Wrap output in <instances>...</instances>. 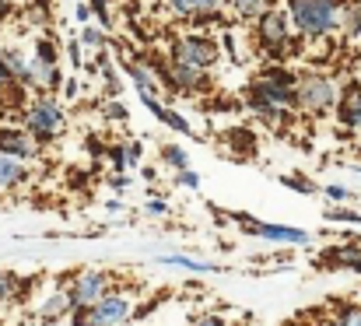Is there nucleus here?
I'll return each mask as SVG.
<instances>
[{
	"label": "nucleus",
	"mask_w": 361,
	"mask_h": 326,
	"mask_svg": "<svg viewBox=\"0 0 361 326\" xmlns=\"http://www.w3.org/2000/svg\"><path fill=\"white\" fill-rule=\"evenodd\" d=\"M176 183H179V186H190V190H197V186H200V176H197L193 169H183Z\"/></svg>",
	"instance_id": "obj_29"
},
{
	"label": "nucleus",
	"mask_w": 361,
	"mask_h": 326,
	"mask_svg": "<svg viewBox=\"0 0 361 326\" xmlns=\"http://www.w3.org/2000/svg\"><path fill=\"white\" fill-rule=\"evenodd\" d=\"M190 326H228V323H225V316H218V313H204V316H197Z\"/></svg>",
	"instance_id": "obj_28"
},
{
	"label": "nucleus",
	"mask_w": 361,
	"mask_h": 326,
	"mask_svg": "<svg viewBox=\"0 0 361 326\" xmlns=\"http://www.w3.org/2000/svg\"><path fill=\"white\" fill-rule=\"evenodd\" d=\"M319 267H341V270H358L361 274V249L355 246H341L319 256Z\"/></svg>",
	"instance_id": "obj_13"
},
{
	"label": "nucleus",
	"mask_w": 361,
	"mask_h": 326,
	"mask_svg": "<svg viewBox=\"0 0 361 326\" xmlns=\"http://www.w3.org/2000/svg\"><path fill=\"white\" fill-rule=\"evenodd\" d=\"M67 56H71V64H74V67H81V46H78V42H71V46H67Z\"/></svg>",
	"instance_id": "obj_33"
},
{
	"label": "nucleus",
	"mask_w": 361,
	"mask_h": 326,
	"mask_svg": "<svg viewBox=\"0 0 361 326\" xmlns=\"http://www.w3.org/2000/svg\"><path fill=\"white\" fill-rule=\"evenodd\" d=\"M81 42H85V46H95V49H102L106 35H102V28H92V25H88V28L81 32Z\"/></svg>",
	"instance_id": "obj_25"
},
{
	"label": "nucleus",
	"mask_w": 361,
	"mask_h": 326,
	"mask_svg": "<svg viewBox=\"0 0 361 326\" xmlns=\"http://www.w3.org/2000/svg\"><path fill=\"white\" fill-rule=\"evenodd\" d=\"M123 147H126V165L133 169L140 162V144H123Z\"/></svg>",
	"instance_id": "obj_31"
},
{
	"label": "nucleus",
	"mask_w": 361,
	"mask_h": 326,
	"mask_svg": "<svg viewBox=\"0 0 361 326\" xmlns=\"http://www.w3.org/2000/svg\"><path fill=\"white\" fill-rule=\"evenodd\" d=\"M288 190H298V193H319V186L312 183V179H302V176H284L281 179Z\"/></svg>",
	"instance_id": "obj_22"
},
{
	"label": "nucleus",
	"mask_w": 361,
	"mask_h": 326,
	"mask_svg": "<svg viewBox=\"0 0 361 326\" xmlns=\"http://www.w3.org/2000/svg\"><path fill=\"white\" fill-rule=\"evenodd\" d=\"M242 228H249V235L270 239V242H284V246H309V231L305 228H288V224H270V221H256L249 215H232Z\"/></svg>",
	"instance_id": "obj_8"
},
{
	"label": "nucleus",
	"mask_w": 361,
	"mask_h": 326,
	"mask_svg": "<svg viewBox=\"0 0 361 326\" xmlns=\"http://www.w3.org/2000/svg\"><path fill=\"white\" fill-rule=\"evenodd\" d=\"M109 291H113V277H109L106 270H81V274L63 288V295H67V302H71V313L92 309V306L102 302Z\"/></svg>",
	"instance_id": "obj_6"
},
{
	"label": "nucleus",
	"mask_w": 361,
	"mask_h": 326,
	"mask_svg": "<svg viewBox=\"0 0 361 326\" xmlns=\"http://www.w3.org/2000/svg\"><path fill=\"white\" fill-rule=\"evenodd\" d=\"M337 106V85L323 74H302L295 78V109H305L312 116H323Z\"/></svg>",
	"instance_id": "obj_4"
},
{
	"label": "nucleus",
	"mask_w": 361,
	"mask_h": 326,
	"mask_svg": "<svg viewBox=\"0 0 361 326\" xmlns=\"http://www.w3.org/2000/svg\"><path fill=\"white\" fill-rule=\"evenodd\" d=\"M14 295H18V277L0 270V306H4V302H11Z\"/></svg>",
	"instance_id": "obj_23"
},
{
	"label": "nucleus",
	"mask_w": 361,
	"mask_h": 326,
	"mask_svg": "<svg viewBox=\"0 0 361 326\" xmlns=\"http://www.w3.org/2000/svg\"><path fill=\"white\" fill-rule=\"evenodd\" d=\"M25 179H28L25 165L14 162V158H4V155H0V190H11V186H18V183H25Z\"/></svg>",
	"instance_id": "obj_17"
},
{
	"label": "nucleus",
	"mask_w": 361,
	"mask_h": 326,
	"mask_svg": "<svg viewBox=\"0 0 361 326\" xmlns=\"http://www.w3.org/2000/svg\"><path fill=\"white\" fill-rule=\"evenodd\" d=\"M0 155L25 165V162H32L39 155V144L18 126H0Z\"/></svg>",
	"instance_id": "obj_10"
},
{
	"label": "nucleus",
	"mask_w": 361,
	"mask_h": 326,
	"mask_svg": "<svg viewBox=\"0 0 361 326\" xmlns=\"http://www.w3.org/2000/svg\"><path fill=\"white\" fill-rule=\"evenodd\" d=\"M130 320H133V302L126 295H120V291H109L102 302H95L85 313H71L74 326H123Z\"/></svg>",
	"instance_id": "obj_7"
},
{
	"label": "nucleus",
	"mask_w": 361,
	"mask_h": 326,
	"mask_svg": "<svg viewBox=\"0 0 361 326\" xmlns=\"http://www.w3.org/2000/svg\"><path fill=\"white\" fill-rule=\"evenodd\" d=\"M158 263H165V267H186V270H197V274L221 270L218 263H200V260H193V256H158Z\"/></svg>",
	"instance_id": "obj_20"
},
{
	"label": "nucleus",
	"mask_w": 361,
	"mask_h": 326,
	"mask_svg": "<svg viewBox=\"0 0 361 326\" xmlns=\"http://www.w3.org/2000/svg\"><path fill=\"white\" fill-rule=\"evenodd\" d=\"M169 64L207 74L218 64V42L207 39V35H179L172 42V49H169Z\"/></svg>",
	"instance_id": "obj_3"
},
{
	"label": "nucleus",
	"mask_w": 361,
	"mask_h": 326,
	"mask_svg": "<svg viewBox=\"0 0 361 326\" xmlns=\"http://www.w3.org/2000/svg\"><path fill=\"white\" fill-rule=\"evenodd\" d=\"M4 11H7V0H0V14H4Z\"/></svg>",
	"instance_id": "obj_38"
},
{
	"label": "nucleus",
	"mask_w": 361,
	"mask_h": 326,
	"mask_svg": "<svg viewBox=\"0 0 361 326\" xmlns=\"http://www.w3.org/2000/svg\"><path fill=\"white\" fill-rule=\"evenodd\" d=\"M344 326H361V309H351V313H348V323Z\"/></svg>",
	"instance_id": "obj_35"
},
{
	"label": "nucleus",
	"mask_w": 361,
	"mask_h": 326,
	"mask_svg": "<svg viewBox=\"0 0 361 326\" xmlns=\"http://www.w3.org/2000/svg\"><path fill=\"white\" fill-rule=\"evenodd\" d=\"M25 133L35 144H49L63 133V109L56 106V99H35L25 109Z\"/></svg>",
	"instance_id": "obj_5"
},
{
	"label": "nucleus",
	"mask_w": 361,
	"mask_h": 326,
	"mask_svg": "<svg viewBox=\"0 0 361 326\" xmlns=\"http://www.w3.org/2000/svg\"><path fill=\"white\" fill-rule=\"evenodd\" d=\"M88 11H92L102 25H109V0H92V4H88Z\"/></svg>",
	"instance_id": "obj_27"
},
{
	"label": "nucleus",
	"mask_w": 361,
	"mask_h": 326,
	"mask_svg": "<svg viewBox=\"0 0 361 326\" xmlns=\"http://www.w3.org/2000/svg\"><path fill=\"white\" fill-rule=\"evenodd\" d=\"M337 116L348 130H361V85L358 81H348L341 92H337Z\"/></svg>",
	"instance_id": "obj_11"
},
{
	"label": "nucleus",
	"mask_w": 361,
	"mask_h": 326,
	"mask_svg": "<svg viewBox=\"0 0 361 326\" xmlns=\"http://www.w3.org/2000/svg\"><path fill=\"white\" fill-rule=\"evenodd\" d=\"M39 316H42L46 323H53V320H60V316H71V302H67V295H63V291H53V295L39 306Z\"/></svg>",
	"instance_id": "obj_15"
},
{
	"label": "nucleus",
	"mask_w": 361,
	"mask_h": 326,
	"mask_svg": "<svg viewBox=\"0 0 361 326\" xmlns=\"http://www.w3.org/2000/svg\"><path fill=\"white\" fill-rule=\"evenodd\" d=\"M147 211H151V215H165V211H169V204H165V200H151V204H147Z\"/></svg>",
	"instance_id": "obj_34"
},
{
	"label": "nucleus",
	"mask_w": 361,
	"mask_h": 326,
	"mask_svg": "<svg viewBox=\"0 0 361 326\" xmlns=\"http://www.w3.org/2000/svg\"><path fill=\"white\" fill-rule=\"evenodd\" d=\"M228 7H232V14L242 18V21H259L267 11H270V0H228Z\"/></svg>",
	"instance_id": "obj_16"
},
{
	"label": "nucleus",
	"mask_w": 361,
	"mask_h": 326,
	"mask_svg": "<svg viewBox=\"0 0 361 326\" xmlns=\"http://www.w3.org/2000/svg\"><path fill=\"white\" fill-rule=\"evenodd\" d=\"M249 106L252 109H295V74L288 71H267L249 85Z\"/></svg>",
	"instance_id": "obj_2"
},
{
	"label": "nucleus",
	"mask_w": 361,
	"mask_h": 326,
	"mask_svg": "<svg viewBox=\"0 0 361 326\" xmlns=\"http://www.w3.org/2000/svg\"><path fill=\"white\" fill-rule=\"evenodd\" d=\"M326 197H330V200H348L351 190H344V186H326Z\"/></svg>",
	"instance_id": "obj_32"
},
{
	"label": "nucleus",
	"mask_w": 361,
	"mask_h": 326,
	"mask_svg": "<svg viewBox=\"0 0 361 326\" xmlns=\"http://www.w3.org/2000/svg\"><path fill=\"white\" fill-rule=\"evenodd\" d=\"M109 186H113V190H123V186H126V179H123V176H113V179H109Z\"/></svg>",
	"instance_id": "obj_37"
},
{
	"label": "nucleus",
	"mask_w": 361,
	"mask_h": 326,
	"mask_svg": "<svg viewBox=\"0 0 361 326\" xmlns=\"http://www.w3.org/2000/svg\"><path fill=\"white\" fill-rule=\"evenodd\" d=\"M25 99V88L4 71V64H0V106H14V102H21Z\"/></svg>",
	"instance_id": "obj_19"
},
{
	"label": "nucleus",
	"mask_w": 361,
	"mask_h": 326,
	"mask_svg": "<svg viewBox=\"0 0 361 326\" xmlns=\"http://www.w3.org/2000/svg\"><path fill=\"white\" fill-rule=\"evenodd\" d=\"M109 116H113V119H126V109L113 102V106H109Z\"/></svg>",
	"instance_id": "obj_36"
},
{
	"label": "nucleus",
	"mask_w": 361,
	"mask_h": 326,
	"mask_svg": "<svg viewBox=\"0 0 361 326\" xmlns=\"http://www.w3.org/2000/svg\"><path fill=\"white\" fill-rule=\"evenodd\" d=\"M0 64H4V71H7L21 88H32V64H28V56H25L21 49H4V53H0Z\"/></svg>",
	"instance_id": "obj_12"
},
{
	"label": "nucleus",
	"mask_w": 361,
	"mask_h": 326,
	"mask_svg": "<svg viewBox=\"0 0 361 326\" xmlns=\"http://www.w3.org/2000/svg\"><path fill=\"white\" fill-rule=\"evenodd\" d=\"M298 35L323 39L341 28V0H291L284 14Z\"/></svg>",
	"instance_id": "obj_1"
},
{
	"label": "nucleus",
	"mask_w": 361,
	"mask_h": 326,
	"mask_svg": "<svg viewBox=\"0 0 361 326\" xmlns=\"http://www.w3.org/2000/svg\"><path fill=\"white\" fill-rule=\"evenodd\" d=\"M355 169H358V172H361V162H358V165H355Z\"/></svg>",
	"instance_id": "obj_39"
},
{
	"label": "nucleus",
	"mask_w": 361,
	"mask_h": 326,
	"mask_svg": "<svg viewBox=\"0 0 361 326\" xmlns=\"http://www.w3.org/2000/svg\"><path fill=\"white\" fill-rule=\"evenodd\" d=\"M161 162H165V165H172L176 172L190 169V162H186V151H183V147H176V144H165V147H161Z\"/></svg>",
	"instance_id": "obj_21"
},
{
	"label": "nucleus",
	"mask_w": 361,
	"mask_h": 326,
	"mask_svg": "<svg viewBox=\"0 0 361 326\" xmlns=\"http://www.w3.org/2000/svg\"><path fill=\"white\" fill-rule=\"evenodd\" d=\"M330 221H348V224H361V215L358 211H341V207H334V211H326Z\"/></svg>",
	"instance_id": "obj_26"
},
{
	"label": "nucleus",
	"mask_w": 361,
	"mask_h": 326,
	"mask_svg": "<svg viewBox=\"0 0 361 326\" xmlns=\"http://www.w3.org/2000/svg\"><path fill=\"white\" fill-rule=\"evenodd\" d=\"M109 162H113L116 169H123V165H126V147H123V144H116V147L109 151Z\"/></svg>",
	"instance_id": "obj_30"
},
{
	"label": "nucleus",
	"mask_w": 361,
	"mask_h": 326,
	"mask_svg": "<svg viewBox=\"0 0 361 326\" xmlns=\"http://www.w3.org/2000/svg\"><path fill=\"white\" fill-rule=\"evenodd\" d=\"M341 28L348 39H361V4H341Z\"/></svg>",
	"instance_id": "obj_18"
},
{
	"label": "nucleus",
	"mask_w": 361,
	"mask_h": 326,
	"mask_svg": "<svg viewBox=\"0 0 361 326\" xmlns=\"http://www.w3.org/2000/svg\"><path fill=\"white\" fill-rule=\"evenodd\" d=\"M256 35H259V46L267 49V53H284V46H288V18H284V11H267L263 18H259V28H256Z\"/></svg>",
	"instance_id": "obj_9"
},
{
	"label": "nucleus",
	"mask_w": 361,
	"mask_h": 326,
	"mask_svg": "<svg viewBox=\"0 0 361 326\" xmlns=\"http://www.w3.org/2000/svg\"><path fill=\"white\" fill-rule=\"evenodd\" d=\"M348 313H351V309H341V313H326V316H319V320H316L312 326H344V323H348Z\"/></svg>",
	"instance_id": "obj_24"
},
{
	"label": "nucleus",
	"mask_w": 361,
	"mask_h": 326,
	"mask_svg": "<svg viewBox=\"0 0 361 326\" xmlns=\"http://www.w3.org/2000/svg\"><path fill=\"white\" fill-rule=\"evenodd\" d=\"M179 18H200V14H214L221 7V0H165Z\"/></svg>",
	"instance_id": "obj_14"
}]
</instances>
